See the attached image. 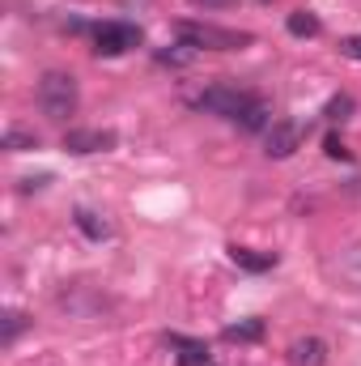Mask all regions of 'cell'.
Here are the masks:
<instances>
[{"mask_svg": "<svg viewBox=\"0 0 361 366\" xmlns=\"http://www.w3.org/2000/svg\"><path fill=\"white\" fill-rule=\"evenodd\" d=\"M268 115H272L268 102H264V98H251V102L238 111V119H234V124H238L243 132H264V128H268Z\"/></svg>", "mask_w": 361, "mask_h": 366, "instance_id": "9", "label": "cell"}, {"mask_svg": "<svg viewBox=\"0 0 361 366\" xmlns=\"http://www.w3.org/2000/svg\"><path fill=\"white\" fill-rule=\"evenodd\" d=\"M323 115H327L332 124H345V119L353 115V98H349V94H336V98H327V107H323Z\"/></svg>", "mask_w": 361, "mask_h": 366, "instance_id": "14", "label": "cell"}, {"mask_svg": "<svg viewBox=\"0 0 361 366\" xmlns=\"http://www.w3.org/2000/svg\"><path fill=\"white\" fill-rule=\"evenodd\" d=\"M39 107H43L47 119L64 124L77 111V77L73 73H60V69L43 73V81H39Z\"/></svg>", "mask_w": 361, "mask_h": 366, "instance_id": "1", "label": "cell"}, {"mask_svg": "<svg viewBox=\"0 0 361 366\" xmlns=\"http://www.w3.org/2000/svg\"><path fill=\"white\" fill-rule=\"evenodd\" d=\"M251 98H255V94H243V90H234V86H213V90H204L195 98V107H200V111H213V115H225V119H238V111H243Z\"/></svg>", "mask_w": 361, "mask_h": 366, "instance_id": "4", "label": "cell"}, {"mask_svg": "<svg viewBox=\"0 0 361 366\" xmlns=\"http://www.w3.org/2000/svg\"><path fill=\"white\" fill-rule=\"evenodd\" d=\"M260 4H272V0H260Z\"/></svg>", "mask_w": 361, "mask_h": 366, "instance_id": "20", "label": "cell"}, {"mask_svg": "<svg viewBox=\"0 0 361 366\" xmlns=\"http://www.w3.org/2000/svg\"><path fill=\"white\" fill-rule=\"evenodd\" d=\"M230 341H260L264 337V320H247V324H230L225 328Z\"/></svg>", "mask_w": 361, "mask_h": 366, "instance_id": "15", "label": "cell"}, {"mask_svg": "<svg viewBox=\"0 0 361 366\" xmlns=\"http://www.w3.org/2000/svg\"><path fill=\"white\" fill-rule=\"evenodd\" d=\"M340 56H345V60H357V64H361V34L340 39Z\"/></svg>", "mask_w": 361, "mask_h": 366, "instance_id": "17", "label": "cell"}, {"mask_svg": "<svg viewBox=\"0 0 361 366\" xmlns=\"http://www.w3.org/2000/svg\"><path fill=\"white\" fill-rule=\"evenodd\" d=\"M4 149H13V154L39 149V137H34V132H26V128H9V132H4Z\"/></svg>", "mask_w": 361, "mask_h": 366, "instance_id": "13", "label": "cell"}, {"mask_svg": "<svg viewBox=\"0 0 361 366\" xmlns=\"http://www.w3.org/2000/svg\"><path fill=\"white\" fill-rule=\"evenodd\" d=\"M327 158H349V149H345L340 137H327Z\"/></svg>", "mask_w": 361, "mask_h": 366, "instance_id": "18", "label": "cell"}, {"mask_svg": "<svg viewBox=\"0 0 361 366\" xmlns=\"http://www.w3.org/2000/svg\"><path fill=\"white\" fill-rule=\"evenodd\" d=\"M230 260H234L238 269H247V273H268L272 264H276V256H272V252H264V256H260V252H251V247H238V243L230 247Z\"/></svg>", "mask_w": 361, "mask_h": 366, "instance_id": "10", "label": "cell"}, {"mask_svg": "<svg viewBox=\"0 0 361 366\" xmlns=\"http://www.w3.org/2000/svg\"><path fill=\"white\" fill-rule=\"evenodd\" d=\"M175 34L183 39V47H204V51H238V47H251V34L243 30H221V26H208V21H179Z\"/></svg>", "mask_w": 361, "mask_h": 366, "instance_id": "2", "label": "cell"}, {"mask_svg": "<svg viewBox=\"0 0 361 366\" xmlns=\"http://www.w3.org/2000/svg\"><path fill=\"white\" fill-rule=\"evenodd\" d=\"M77 230H81L86 239H93V243L111 234V226H106V217H98L93 209H77Z\"/></svg>", "mask_w": 361, "mask_h": 366, "instance_id": "12", "label": "cell"}, {"mask_svg": "<svg viewBox=\"0 0 361 366\" xmlns=\"http://www.w3.org/2000/svg\"><path fill=\"white\" fill-rule=\"evenodd\" d=\"M191 4H204V9H230L234 0H191Z\"/></svg>", "mask_w": 361, "mask_h": 366, "instance_id": "19", "label": "cell"}, {"mask_svg": "<svg viewBox=\"0 0 361 366\" xmlns=\"http://www.w3.org/2000/svg\"><path fill=\"white\" fill-rule=\"evenodd\" d=\"M21 328H26V315H21V311H9V315H4V337H0V341H4V345H13Z\"/></svg>", "mask_w": 361, "mask_h": 366, "instance_id": "16", "label": "cell"}, {"mask_svg": "<svg viewBox=\"0 0 361 366\" xmlns=\"http://www.w3.org/2000/svg\"><path fill=\"white\" fill-rule=\"evenodd\" d=\"M166 345L175 350L179 366H208V345H204V341H191V337H166Z\"/></svg>", "mask_w": 361, "mask_h": 366, "instance_id": "8", "label": "cell"}, {"mask_svg": "<svg viewBox=\"0 0 361 366\" xmlns=\"http://www.w3.org/2000/svg\"><path fill=\"white\" fill-rule=\"evenodd\" d=\"M93 43H98V56H123L141 43V30L128 26V21H106L93 30Z\"/></svg>", "mask_w": 361, "mask_h": 366, "instance_id": "3", "label": "cell"}, {"mask_svg": "<svg viewBox=\"0 0 361 366\" xmlns=\"http://www.w3.org/2000/svg\"><path fill=\"white\" fill-rule=\"evenodd\" d=\"M285 30H289L293 39H315V34L323 30V21H319L310 9H293V13L285 17Z\"/></svg>", "mask_w": 361, "mask_h": 366, "instance_id": "11", "label": "cell"}, {"mask_svg": "<svg viewBox=\"0 0 361 366\" xmlns=\"http://www.w3.org/2000/svg\"><path fill=\"white\" fill-rule=\"evenodd\" d=\"M115 145V132H102V128H73L64 137V149L68 154H102Z\"/></svg>", "mask_w": 361, "mask_h": 366, "instance_id": "6", "label": "cell"}, {"mask_svg": "<svg viewBox=\"0 0 361 366\" xmlns=\"http://www.w3.org/2000/svg\"><path fill=\"white\" fill-rule=\"evenodd\" d=\"M302 145V124H293V119H280V124H272L268 128V141H264V154L268 158H293V149Z\"/></svg>", "mask_w": 361, "mask_h": 366, "instance_id": "5", "label": "cell"}, {"mask_svg": "<svg viewBox=\"0 0 361 366\" xmlns=\"http://www.w3.org/2000/svg\"><path fill=\"white\" fill-rule=\"evenodd\" d=\"M289 362L293 366H323L327 362V341L323 337H298L289 345Z\"/></svg>", "mask_w": 361, "mask_h": 366, "instance_id": "7", "label": "cell"}]
</instances>
